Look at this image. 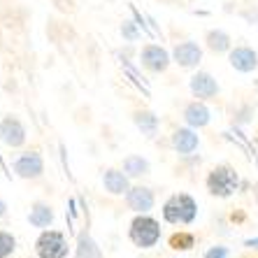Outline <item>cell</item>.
Wrapping results in <instances>:
<instances>
[{
	"mask_svg": "<svg viewBox=\"0 0 258 258\" xmlns=\"http://www.w3.org/2000/svg\"><path fill=\"white\" fill-rule=\"evenodd\" d=\"M198 214V205L186 193L170 196L168 203L163 205V219L168 223H191Z\"/></svg>",
	"mask_w": 258,
	"mask_h": 258,
	"instance_id": "1",
	"label": "cell"
},
{
	"mask_svg": "<svg viewBox=\"0 0 258 258\" xmlns=\"http://www.w3.org/2000/svg\"><path fill=\"white\" fill-rule=\"evenodd\" d=\"M131 240L133 244L149 249L161 240V223L149 214H138L131 223Z\"/></svg>",
	"mask_w": 258,
	"mask_h": 258,
	"instance_id": "2",
	"label": "cell"
},
{
	"mask_svg": "<svg viewBox=\"0 0 258 258\" xmlns=\"http://www.w3.org/2000/svg\"><path fill=\"white\" fill-rule=\"evenodd\" d=\"M237 172L228 165H219L210 172L207 177V188H210L212 196H219V198H228L233 196V191L237 188Z\"/></svg>",
	"mask_w": 258,
	"mask_h": 258,
	"instance_id": "3",
	"label": "cell"
},
{
	"mask_svg": "<svg viewBox=\"0 0 258 258\" xmlns=\"http://www.w3.org/2000/svg\"><path fill=\"white\" fill-rule=\"evenodd\" d=\"M35 251L40 258H66L68 242L66 235L58 230H42V235L35 242Z\"/></svg>",
	"mask_w": 258,
	"mask_h": 258,
	"instance_id": "4",
	"label": "cell"
},
{
	"mask_svg": "<svg viewBox=\"0 0 258 258\" xmlns=\"http://www.w3.org/2000/svg\"><path fill=\"white\" fill-rule=\"evenodd\" d=\"M0 142L10 149H17L26 142V128L17 116H5L0 121Z\"/></svg>",
	"mask_w": 258,
	"mask_h": 258,
	"instance_id": "5",
	"label": "cell"
},
{
	"mask_svg": "<svg viewBox=\"0 0 258 258\" xmlns=\"http://www.w3.org/2000/svg\"><path fill=\"white\" fill-rule=\"evenodd\" d=\"M14 172L21 177V179H37L42 177L44 172V161L37 151H28V154H21V156L14 161Z\"/></svg>",
	"mask_w": 258,
	"mask_h": 258,
	"instance_id": "6",
	"label": "cell"
},
{
	"mask_svg": "<svg viewBox=\"0 0 258 258\" xmlns=\"http://www.w3.org/2000/svg\"><path fill=\"white\" fill-rule=\"evenodd\" d=\"M140 60L149 72H165L170 66V54L158 44H147L140 54Z\"/></svg>",
	"mask_w": 258,
	"mask_h": 258,
	"instance_id": "7",
	"label": "cell"
},
{
	"mask_svg": "<svg viewBox=\"0 0 258 258\" xmlns=\"http://www.w3.org/2000/svg\"><path fill=\"white\" fill-rule=\"evenodd\" d=\"M228 60L237 72H253L258 68V51L251 47H235L230 49Z\"/></svg>",
	"mask_w": 258,
	"mask_h": 258,
	"instance_id": "8",
	"label": "cell"
},
{
	"mask_svg": "<svg viewBox=\"0 0 258 258\" xmlns=\"http://www.w3.org/2000/svg\"><path fill=\"white\" fill-rule=\"evenodd\" d=\"M126 203L133 212H138V214H147V212L154 207L156 198H154V193L151 188L147 186H131V191L126 193Z\"/></svg>",
	"mask_w": 258,
	"mask_h": 258,
	"instance_id": "9",
	"label": "cell"
},
{
	"mask_svg": "<svg viewBox=\"0 0 258 258\" xmlns=\"http://www.w3.org/2000/svg\"><path fill=\"white\" fill-rule=\"evenodd\" d=\"M188 86H191V93L196 98H214L219 93V82L210 72H196L191 82H188Z\"/></svg>",
	"mask_w": 258,
	"mask_h": 258,
	"instance_id": "10",
	"label": "cell"
},
{
	"mask_svg": "<svg viewBox=\"0 0 258 258\" xmlns=\"http://www.w3.org/2000/svg\"><path fill=\"white\" fill-rule=\"evenodd\" d=\"M172 56H174V63H177V66L196 68L200 60H203V49H200L196 42H181L174 47Z\"/></svg>",
	"mask_w": 258,
	"mask_h": 258,
	"instance_id": "11",
	"label": "cell"
},
{
	"mask_svg": "<svg viewBox=\"0 0 258 258\" xmlns=\"http://www.w3.org/2000/svg\"><path fill=\"white\" fill-rule=\"evenodd\" d=\"M102 186L105 191L112 193V196H126L131 191V181H128L126 172H119V170H107L102 174Z\"/></svg>",
	"mask_w": 258,
	"mask_h": 258,
	"instance_id": "12",
	"label": "cell"
},
{
	"mask_svg": "<svg viewBox=\"0 0 258 258\" xmlns=\"http://www.w3.org/2000/svg\"><path fill=\"white\" fill-rule=\"evenodd\" d=\"M184 119H186V123L191 128H205L212 119V112L205 107L203 102H191L184 109Z\"/></svg>",
	"mask_w": 258,
	"mask_h": 258,
	"instance_id": "13",
	"label": "cell"
},
{
	"mask_svg": "<svg viewBox=\"0 0 258 258\" xmlns=\"http://www.w3.org/2000/svg\"><path fill=\"white\" fill-rule=\"evenodd\" d=\"M198 135L191 131V128H179V131H174L172 135V147L179 154H193V151L198 149Z\"/></svg>",
	"mask_w": 258,
	"mask_h": 258,
	"instance_id": "14",
	"label": "cell"
},
{
	"mask_svg": "<svg viewBox=\"0 0 258 258\" xmlns=\"http://www.w3.org/2000/svg\"><path fill=\"white\" fill-rule=\"evenodd\" d=\"M28 221H30V226H35V228H47V226H51V221H54V212H51L49 205L37 203V205H33V210H30Z\"/></svg>",
	"mask_w": 258,
	"mask_h": 258,
	"instance_id": "15",
	"label": "cell"
},
{
	"mask_svg": "<svg viewBox=\"0 0 258 258\" xmlns=\"http://www.w3.org/2000/svg\"><path fill=\"white\" fill-rule=\"evenodd\" d=\"M75 258H102L100 246H98V242L93 240L89 233H82V235H79Z\"/></svg>",
	"mask_w": 258,
	"mask_h": 258,
	"instance_id": "16",
	"label": "cell"
},
{
	"mask_svg": "<svg viewBox=\"0 0 258 258\" xmlns=\"http://www.w3.org/2000/svg\"><path fill=\"white\" fill-rule=\"evenodd\" d=\"M207 47L214 51V54H223V51H230V35L226 30H210L207 33Z\"/></svg>",
	"mask_w": 258,
	"mask_h": 258,
	"instance_id": "17",
	"label": "cell"
},
{
	"mask_svg": "<svg viewBox=\"0 0 258 258\" xmlns=\"http://www.w3.org/2000/svg\"><path fill=\"white\" fill-rule=\"evenodd\" d=\"M123 172L128 177H142V174H149V161L142 156H128L123 158Z\"/></svg>",
	"mask_w": 258,
	"mask_h": 258,
	"instance_id": "18",
	"label": "cell"
},
{
	"mask_svg": "<svg viewBox=\"0 0 258 258\" xmlns=\"http://www.w3.org/2000/svg\"><path fill=\"white\" fill-rule=\"evenodd\" d=\"M135 123H138V128L147 135V138H151V135H156V128H158V119L151 112H138L135 114Z\"/></svg>",
	"mask_w": 258,
	"mask_h": 258,
	"instance_id": "19",
	"label": "cell"
},
{
	"mask_svg": "<svg viewBox=\"0 0 258 258\" xmlns=\"http://www.w3.org/2000/svg\"><path fill=\"white\" fill-rule=\"evenodd\" d=\"M14 249H17V240H14V235L0 230V258L12 256Z\"/></svg>",
	"mask_w": 258,
	"mask_h": 258,
	"instance_id": "20",
	"label": "cell"
},
{
	"mask_svg": "<svg viewBox=\"0 0 258 258\" xmlns=\"http://www.w3.org/2000/svg\"><path fill=\"white\" fill-rule=\"evenodd\" d=\"M193 242L196 240H193V235H188V233H177L170 237V246H172V249H191Z\"/></svg>",
	"mask_w": 258,
	"mask_h": 258,
	"instance_id": "21",
	"label": "cell"
},
{
	"mask_svg": "<svg viewBox=\"0 0 258 258\" xmlns=\"http://www.w3.org/2000/svg\"><path fill=\"white\" fill-rule=\"evenodd\" d=\"M205 258H228V249L226 246H212L210 251L205 253Z\"/></svg>",
	"mask_w": 258,
	"mask_h": 258,
	"instance_id": "22",
	"label": "cell"
},
{
	"mask_svg": "<svg viewBox=\"0 0 258 258\" xmlns=\"http://www.w3.org/2000/svg\"><path fill=\"white\" fill-rule=\"evenodd\" d=\"M121 33H123V37H126V40H138V30H135V26H133L131 21H128V24H123Z\"/></svg>",
	"mask_w": 258,
	"mask_h": 258,
	"instance_id": "23",
	"label": "cell"
},
{
	"mask_svg": "<svg viewBox=\"0 0 258 258\" xmlns=\"http://www.w3.org/2000/svg\"><path fill=\"white\" fill-rule=\"evenodd\" d=\"M7 214V203L3 198H0V219H3V216Z\"/></svg>",
	"mask_w": 258,
	"mask_h": 258,
	"instance_id": "24",
	"label": "cell"
},
{
	"mask_svg": "<svg viewBox=\"0 0 258 258\" xmlns=\"http://www.w3.org/2000/svg\"><path fill=\"white\" fill-rule=\"evenodd\" d=\"M246 246H251V249H258V240H246Z\"/></svg>",
	"mask_w": 258,
	"mask_h": 258,
	"instance_id": "25",
	"label": "cell"
},
{
	"mask_svg": "<svg viewBox=\"0 0 258 258\" xmlns=\"http://www.w3.org/2000/svg\"><path fill=\"white\" fill-rule=\"evenodd\" d=\"M253 191H256V200H258V184H256V188H253Z\"/></svg>",
	"mask_w": 258,
	"mask_h": 258,
	"instance_id": "26",
	"label": "cell"
}]
</instances>
